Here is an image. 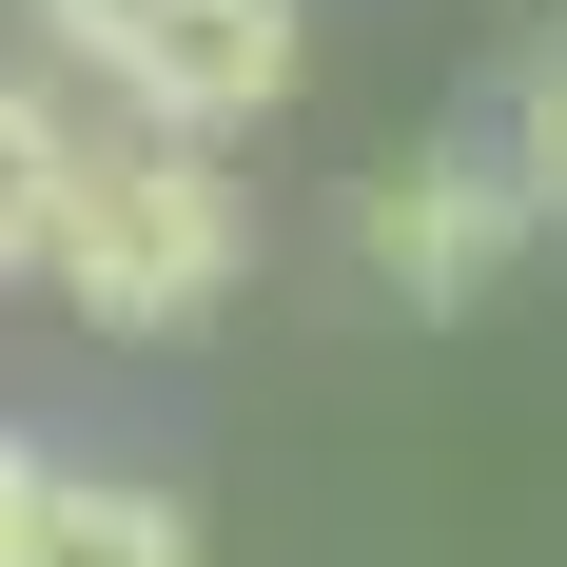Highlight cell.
Masks as SVG:
<instances>
[{"label":"cell","mask_w":567,"mask_h":567,"mask_svg":"<svg viewBox=\"0 0 567 567\" xmlns=\"http://www.w3.org/2000/svg\"><path fill=\"white\" fill-rule=\"evenodd\" d=\"M40 40L99 79V117H157V137H255L293 99L313 20L293 0H40Z\"/></svg>","instance_id":"7a4b0ae2"},{"label":"cell","mask_w":567,"mask_h":567,"mask_svg":"<svg viewBox=\"0 0 567 567\" xmlns=\"http://www.w3.org/2000/svg\"><path fill=\"white\" fill-rule=\"evenodd\" d=\"M59 176H79V117H59L40 79H0V275L59 255Z\"/></svg>","instance_id":"5b68a950"},{"label":"cell","mask_w":567,"mask_h":567,"mask_svg":"<svg viewBox=\"0 0 567 567\" xmlns=\"http://www.w3.org/2000/svg\"><path fill=\"white\" fill-rule=\"evenodd\" d=\"M528 235H548V196L509 176V137H431V157H392L352 196V255H372L411 313H489Z\"/></svg>","instance_id":"3957f363"},{"label":"cell","mask_w":567,"mask_h":567,"mask_svg":"<svg viewBox=\"0 0 567 567\" xmlns=\"http://www.w3.org/2000/svg\"><path fill=\"white\" fill-rule=\"evenodd\" d=\"M489 137H509V176H528V196L567 216V20L528 40V79H509V117H489Z\"/></svg>","instance_id":"8992f818"},{"label":"cell","mask_w":567,"mask_h":567,"mask_svg":"<svg viewBox=\"0 0 567 567\" xmlns=\"http://www.w3.org/2000/svg\"><path fill=\"white\" fill-rule=\"evenodd\" d=\"M20 567H196V509H176L157 470H40Z\"/></svg>","instance_id":"277c9868"},{"label":"cell","mask_w":567,"mask_h":567,"mask_svg":"<svg viewBox=\"0 0 567 567\" xmlns=\"http://www.w3.org/2000/svg\"><path fill=\"white\" fill-rule=\"evenodd\" d=\"M40 470H59L40 431H0V567H20V509H40Z\"/></svg>","instance_id":"52a82bcc"},{"label":"cell","mask_w":567,"mask_h":567,"mask_svg":"<svg viewBox=\"0 0 567 567\" xmlns=\"http://www.w3.org/2000/svg\"><path fill=\"white\" fill-rule=\"evenodd\" d=\"M59 293L79 333H196L235 275H255V216H235L216 137H157V117H79V176H59Z\"/></svg>","instance_id":"6da1fadb"}]
</instances>
